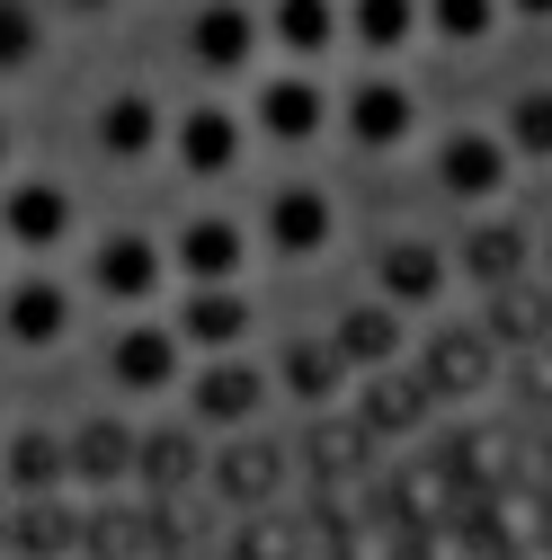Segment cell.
I'll return each instance as SVG.
<instances>
[{"mask_svg": "<svg viewBox=\"0 0 552 560\" xmlns=\"http://www.w3.org/2000/svg\"><path fill=\"white\" fill-rule=\"evenodd\" d=\"M179 258H187V276H205V285H215V276L241 267V232H232V223H187Z\"/></svg>", "mask_w": 552, "mask_h": 560, "instance_id": "obj_7", "label": "cell"}, {"mask_svg": "<svg viewBox=\"0 0 552 560\" xmlns=\"http://www.w3.org/2000/svg\"><path fill=\"white\" fill-rule=\"evenodd\" d=\"M250 392H258L250 374H205V392H196V409H205V418H241V409H250Z\"/></svg>", "mask_w": 552, "mask_h": 560, "instance_id": "obj_14", "label": "cell"}, {"mask_svg": "<svg viewBox=\"0 0 552 560\" xmlns=\"http://www.w3.org/2000/svg\"><path fill=\"white\" fill-rule=\"evenodd\" d=\"M45 45V19H36V0H0V72H27Z\"/></svg>", "mask_w": 552, "mask_h": 560, "instance_id": "obj_10", "label": "cell"}, {"mask_svg": "<svg viewBox=\"0 0 552 560\" xmlns=\"http://www.w3.org/2000/svg\"><path fill=\"white\" fill-rule=\"evenodd\" d=\"M232 143H241V133H232V116H223V107H196V116H187V133H179L187 170H223V161H232Z\"/></svg>", "mask_w": 552, "mask_h": 560, "instance_id": "obj_8", "label": "cell"}, {"mask_svg": "<svg viewBox=\"0 0 552 560\" xmlns=\"http://www.w3.org/2000/svg\"><path fill=\"white\" fill-rule=\"evenodd\" d=\"M62 10H81V19H90V10H107V0H62Z\"/></svg>", "mask_w": 552, "mask_h": 560, "instance_id": "obj_19", "label": "cell"}, {"mask_svg": "<svg viewBox=\"0 0 552 560\" xmlns=\"http://www.w3.org/2000/svg\"><path fill=\"white\" fill-rule=\"evenodd\" d=\"M0 329H10L19 347H54L62 329H72V294H62L54 276H27V285L0 294Z\"/></svg>", "mask_w": 552, "mask_h": 560, "instance_id": "obj_2", "label": "cell"}, {"mask_svg": "<svg viewBox=\"0 0 552 560\" xmlns=\"http://www.w3.org/2000/svg\"><path fill=\"white\" fill-rule=\"evenodd\" d=\"M276 27H286V45H321L330 10H321V0H276Z\"/></svg>", "mask_w": 552, "mask_h": 560, "instance_id": "obj_15", "label": "cell"}, {"mask_svg": "<svg viewBox=\"0 0 552 560\" xmlns=\"http://www.w3.org/2000/svg\"><path fill=\"white\" fill-rule=\"evenodd\" d=\"M357 27H366L375 45H392V36L410 27V0H357Z\"/></svg>", "mask_w": 552, "mask_h": 560, "instance_id": "obj_18", "label": "cell"}, {"mask_svg": "<svg viewBox=\"0 0 552 560\" xmlns=\"http://www.w3.org/2000/svg\"><path fill=\"white\" fill-rule=\"evenodd\" d=\"M401 125H410V107H401V90H366V98H357V133H366V143H392Z\"/></svg>", "mask_w": 552, "mask_h": 560, "instance_id": "obj_13", "label": "cell"}, {"mask_svg": "<svg viewBox=\"0 0 552 560\" xmlns=\"http://www.w3.org/2000/svg\"><path fill=\"white\" fill-rule=\"evenodd\" d=\"M10 480H19V489H45V480H54V436H19V445H10Z\"/></svg>", "mask_w": 552, "mask_h": 560, "instance_id": "obj_16", "label": "cell"}, {"mask_svg": "<svg viewBox=\"0 0 552 560\" xmlns=\"http://www.w3.org/2000/svg\"><path fill=\"white\" fill-rule=\"evenodd\" d=\"M258 116H267V133H312V116H321V98H312L303 81H276V90L258 98Z\"/></svg>", "mask_w": 552, "mask_h": 560, "instance_id": "obj_11", "label": "cell"}, {"mask_svg": "<svg viewBox=\"0 0 552 560\" xmlns=\"http://www.w3.org/2000/svg\"><path fill=\"white\" fill-rule=\"evenodd\" d=\"M0 170H10V125H0Z\"/></svg>", "mask_w": 552, "mask_h": 560, "instance_id": "obj_20", "label": "cell"}, {"mask_svg": "<svg viewBox=\"0 0 552 560\" xmlns=\"http://www.w3.org/2000/svg\"><path fill=\"white\" fill-rule=\"evenodd\" d=\"M526 10H552V0H526Z\"/></svg>", "mask_w": 552, "mask_h": 560, "instance_id": "obj_21", "label": "cell"}, {"mask_svg": "<svg viewBox=\"0 0 552 560\" xmlns=\"http://www.w3.org/2000/svg\"><path fill=\"white\" fill-rule=\"evenodd\" d=\"M99 143H107V161H143L152 143H161V116H152V98H107L99 107Z\"/></svg>", "mask_w": 552, "mask_h": 560, "instance_id": "obj_5", "label": "cell"}, {"mask_svg": "<svg viewBox=\"0 0 552 560\" xmlns=\"http://www.w3.org/2000/svg\"><path fill=\"white\" fill-rule=\"evenodd\" d=\"M446 178H455V187H491V178H499V152H491V143H455V152H446Z\"/></svg>", "mask_w": 552, "mask_h": 560, "instance_id": "obj_17", "label": "cell"}, {"mask_svg": "<svg viewBox=\"0 0 552 560\" xmlns=\"http://www.w3.org/2000/svg\"><path fill=\"white\" fill-rule=\"evenodd\" d=\"M267 232L286 241V249H321V232H330V205H321L312 187H286V196H276V214H267Z\"/></svg>", "mask_w": 552, "mask_h": 560, "instance_id": "obj_6", "label": "cell"}, {"mask_svg": "<svg viewBox=\"0 0 552 560\" xmlns=\"http://www.w3.org/2000/svg\"><path fill=\"white\" fill-rule=\"evenodd\" d=\"M0 241L10 249H62L72 241V196L54 178H10L0 187Z\"/></svg>", "mask_w": 552, "mask_h": 560, "instance_id": "obj_1", "label": "cell"}, {"mask_svg": "<svg viewBox=\"0 0 552 560\" xmlns=\"http://www.w3.org/2000/svg\"><path fill=\"white\" fill-rule=\"evenodd\" d=\"M241 54H250V19H241V10H205V19H196V62L232 72Z\"/></svg>", "mask_w": 552, "mask_h": 560, "instance_id": "obj_9", "label": "cell"}, {"mask_svg": "<svg viewBox=\"0 0 552 560\" xmlns=\"http://www.w3.org/2000/svg\"><path fill=\"white\" fill-rule=\"evenodd\" d=\"M187 338H196V347L241 338V303H232V294H196V303H187Z\"/></svg>", "mask_w": 552, "mask_h": 560, "instance_id": "obj_12", "label": "cell"}, {"mask_svg": "<svg viewBox=\"0 0 552 560\" xmlns=\"http://www.w3.org/2000/svg\"><path fill=\"white\" fill-rule=\"evenodd\" d=\"M90 276H99V294H107V303H152V285H161V249H152V241H134V232H116V241H99Z\"/></svg>", "mask_w": 552, "mask_h": 560, "instance_id": "obj_3", "label": "cell"}, {"mask_svg": "<svg viewBox=\"0 0 552 560\" xmlns=\"http://www.w3.org/2000/svg\"><path fill=\"white\" fill-rule=\"evenodd\" d=\"M107 365H116L125 392H161V383L179 374V338H170V329H125Z\"/></svg>", "mask_w": 552, "mask_h": 560, "instance_id": "obj_4", "label": "cell"}]
</instances>
